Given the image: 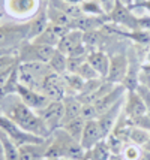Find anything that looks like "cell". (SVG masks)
Masks as SVG:
<instances>
[{
	"mask_svg": "<svg viewBox=\"0 0 150 160\" xmlns=\"http://www.w3.org/2000/svg\"><path fill=\"white\" fill-rule=\"evenodd\" d=\"M137 20H138V17L132 14V9L126 6L125 3H122L120 0H116L114 8L108 14V22H113L114 26H119V27L129 30V32L138 30Z\"/></svg>",
	"mask_w": 150,
	"mask_h": 160,
	"instance_id": "cell-6",
	"label": "cell"
},
{
	"mask_svg": "<svg viewBox=\"0 0 150 160\" xmlns=\"http://www.w3.org/2000/svg\"><path fill=\"white\" fill-rule=\"evenodd\" d=\"M84 126H86V120L83 117H77V118L71 120L68 123H65L62 126L65 132L68 133L69 136H72L75 141H81V136H83V130H84Z\"/></svg>",
	"mask_w": 150,
	"mask_h": 160,
	"instance_id": "cell-24",
	"label": "cell"
},
{
	"mask_svg": "<svg viewBox=\"0 0 150 160\" xmlns=\"http://www.w3.org/2000/svg\"><path fill=\"white\" fill-rule=\"evenodd\" d=\"M30 21L0 24V49L18 51L26 41H29Z\"/></svg>",
	"mask_w": 150,
	"mask_h": 160,
	"instance_id": "cell-3",
	"label": "cell"
},
{
	"mask_svg": "<svg viewBox=\"0 0 150 160\" xmlns=\"http://www.w3.org/2000/svg\"><path fill=\"white\" fill-rule=\"evenodd\" d=\"M144 150H147V151H150V139H149V142L144 145Z\"/></svg>",
	"mask_w": 150,
	"mask_h": 160,
	"instance_id": "cell-45",
	"label": "cell"
},
{
	"mask_svg": "<svg viewBox=\"0 0 150 160\" xmlns=\"http://www.w3.org/2000/svg\"><path fill=\"white\" fill-rule=\"evenodd\" d=\"M122 3H125V5H126V6H132V5H134V2H135V0H120Z\"/></svg>",
	"mask_w": 150,
	"mask_h": 160,
	"instance_id": "cell-42",
	"label": "cell"
},
{
	"mask_svg": "<svg viewBox=\"0 0 150 160\" xmlns=\"http://www.w3.org/2000/svg\"><path fill=\"white\" fill-rule=\"evenodd\" d=\"M143 147H138L135 144H125L123 147V151H122V159L123 160H138L140 156L143 153Z\"/></svg>",
	"mask_w": 150,
	"mask_h": 160,
	"instance_id": "cell-31",
	"label": "cell"
},
{
	"mask_svg": "<svg viewBox=\"0 0 150 160\" xmlns=\"http://www.w3.org/2000/svg\"><path fill=\"white\" fill-rule=\"evenodd\" d=\"M0 160H6L5 159V153H3V147L0 144Z\"/></svg>",
	"mask_w": 150,
	"mask_h": 160,
	"instance_id": "cell-43",
	"label": "cell"
},
{
	"mask_svg": "<svg viewBox=\"0 0 150 160\" xmlns=\"http://www.w3.org/2000/svg\"><path fill=\"white\" fill-rule=\"evenodd\" d=\"M123 106H125V98L120 99L119 102H116L110 109H107L104 114H101L98 117V124H99L101 132L104 135V139L113 132L116 123L119 121L122 112H123Z\"/></svg>",
	"mask_w": 150,
	"mask_h": 160,
	"instance_id": "cell-12",
	"label": "cell"
},
{
	"mask_svg": "<svg viewBox=\"0 0 150 160\" xmlns=\"http://www.w3.org/2000/svg\"><path fill=\"white\" fill-rule=\"evenodd\" d=\"M81 108H83V103L80 102V99L74 94H68L63 99V121H62V126L68 121H71V120L80 117Z\"/></svg>",
	"mask_w": 150,
	"mask_h": 160,
	"instance_id": "cell-20",
	"label": "cell"
},
{
	"mask_svg": "<svg viewBox=\"0 0 150 160\" xmlns=\"http://www.w3.org/2000/svg\"><path fill=\"white\" fill-rule=\"evenodd\" d=\"M87 151L90 153L92 160H110V157L113 156L107 145V142H105V139H102L99 144H96L92 150H87Z\"/></svg>",
	"mask_w": 150,
	"mask_h": 160,
	"instance_id": "cell-28",
	"label": "cell"
},
{
	"mask_svg": "<svg viewBox=\"0 0 150 160\" xmlns=\"http://www.w3.org/2000/svg\"><path fill=\"white\" fill-rule=\"evenodd\" d=\"M150 139V132L147 129H143L140 126H131V130L128 135V142L129 144H135L138 147H143L149 142Z\"/></svg>",
	"mask_w": 150,
	"mask_h": 160,
	"instance_id": "cell-25",
	"label": "cell"
},
{
	"mask_svg": "<svg viewBox=\"0 0 150 160\" xmlns=\"http://www.w3.org/2000/svg\"><path fill=\"white\" fill-rule=\"evenodd\" d=\"M137 93L141 96L144 105H146V109H147V115H150V90L146 87V85L140 84L138 88H137Z\"/></svg>",
	"mask_w": 150,
	"mask_h": 160,
	"instance_id": "cell-35",
	"label": "cell"
},
{
	"mask_svg": "<svg viewBox=\"0 0 150 160\" xmlns=\"http://www.w3.org/2000/svg\"><path fill=\"white\" fill-rule=\"evenodd\" d=\"M86 154V150L78 141L69 136L63 129H56L48 138L47 159L48 157H65L71 160H81Z\"/></svg>",
	"mask_w": 150,
	"mask_h": 160,
	"instance_id": "cell-2",
	"label": "cell"
},
{
	"mask_svg": "<svg viewBox=\"0 0 150 160\" xmlns=\"http://www.w3.org/2000/svg\"><path fill=\"white\" fill-rule=\"evenodd\" d=\"M140 84L146 85L150 90V73H146V72H141L140 73Z\"/></svg>",
	"mask_w": 150,
	"mask_h": 160,
	"instance_id": "cell-38",
	"label": "cell"
},
{
	"mask_svg": "<svg viewBox=\"0 0 150 160\" xmlns=\"http://www.w3.org/2000/svg\"><path fill=\"white\" fill-rule=\"evenodd\" d=\"M65 2H66V3H71V5H81V3H83V0H65Z\"/></svg>",
	"mask_w": 150,
	"mask_h": 160,
	"instance_id": "cell-41",
	"label": "cell"
},
{
	"mask_svg": "<svg viewBox=\"0 0 150 160\" xmlns=\"http://www.w3.org/2000/svg\"><path fill=\"white\" fill-rule=\"evenodd\" d=\"M15 94L21 99L29 108H32L33 111L42 109L44 106H47V105L51 102L50 99L47 98L45 94H42L41 91H36V90H33V88H29V87H26V85H23V84H20V82L17 85Z\"/></svg>",
	"mask_w": 150,
	"mask_h": 160,
	"instance_id": "cell-13",
	"label": "cell"
},
{
	"mask_svg": "<svg viewBox=\"0 0 150 160\" xmlns=\"http://www.w3.org/2000/svg\"><path fill=\"white\" fill-rule=\"evenodd\" d=\"M128 52H114L110 54V70L107 75V81L113 84H123V79L128 72Z\"/></svg>",
	"mask_w": 150,
	"mask_h": 160,
	"instance_id": "cell-11",
	"label": "cell"
},
{
	"mask_svg": "<svg viewBox=\"0 0 150 160\" xmlns=\"http://www.w3.org/2000/svg\"><path fill=\"white\" fill-rule=\"evenodd\" d=\"M135 8H144V9H147L150 12V0H146V2H143L141 5H138V6H135ZM135 8H132V9H135Z\"/></svg>",
	"mask_w": 150,
	"mask_h": 160,
	"instance_id": "cell-40",
	"label": "cell"
},
{
	"mask_svg": "<svg viewBox=\"0 0 150 160\" xmlns=\"http://www.w3.org/2000/svg\"><path fill=\"white\" fill-rule=\"evenodd\" d=\"M50 72H53V70L48 66V63H20V66H18V82L36 91H41L44 78Z\"/></svg>",
	"mask_w": 150,
	"mask_h": 160,
	"instance_id": "cell-4",
	"label": "cell"
},
{
	"mask_svg": "<svg viewBox=\"0 0 150 160\" xmlns=\"http://www.w3.org/2000/svg\"><path fill=\"white\" fill-rule=\"evenodd\" d=\"M83 2H90V0H83Z\"/></svg>",
	"mask_w": 150,
	"mask_h": 160,
	"instance_id": "cell-46",
	"label": "cell"
},
{
	"mask_svg": "<svg viewBox=\"0 0 150 160\" xmlns=\"http://www.w3.org/2000/svg\"><path fill=\"white\" fill-rule=\"evenodd\" d=\"M80 117H83L86 121H90V120H98L99 115H98V112H96V109H95L93 105H83Z\"/></svg>",
	"mask_w": 150,
	"mask_h": 160,
	"instance_id": "cell-34",
	"label": "cell"
},
{
	"mask_svg": "<svg viewBox=\"0 0 150 160\" xmlns=\"http://www.w3.org/2000/svg\"><path fill=\"white\" fill-rule=\"evenodd\" d=\"M83 33H84V32H81V30L72 28L68 35H65L63 38H60L57 49L62 51V52H65L66 56H69L77 47L83 45Z\"/></svg>",
	"mask_w": 150,
	"mask_h": 160,
	"instance_id": "cell-19",
	"label": "cell"
},
{
	"mask_svg": "<svg viewBox=\"0 0 150 160\" xmlns=\"http://www.w3.org/2000/svg\"><path fill=\"white\" fill-rule=\"evenodd\" d=\"M41 93L45 94L50 100H63L68 96L63 75H59L56 72H50L44 78L42 85H41Z\"/></svg>",
	"mask_w": 150,
	"mask_h": 160,
	"instance_id": "cell-9",
	"label": "cell"
},
{
	"mask_svg": "<svg viewBox=\"0 0 150 160\" xmlns=\"http://www.w3.org/2000/svg\"><path fill=\"white\" fill-rule=\"evenodd\" d=\"M54 51H56L54 47L41 45V43H36L33 41H26L18 48L17 54H18V58H20V63H48L51 56L54 54Z\"/></svg>",
	"mask_w": 150,
	"mask_h": 160,
	"instance_id": "cell-5",
	"label": "cell"
},
{
	"mask_svg": "<svg viewBox=\"0 0 150 160\" xmlns=\"http://www.w3.org/2000/svg\"><path fill=\"white\" fill-rule=\"evenodd\" d=\"M0 114L12 120L23 130L36 135L39 138H48L53 133L42 121V118L36 114V111L29 108L15 93L6 96L0 102Z\"/></svg>",
	"mask_w": 150,
	"mask_h": 160,
	"instance_id": "cell-1",
	"label": "cell"
},
{
	"mask_svg": "<svg viewBox=\"0 0 150 160\" xmlns=\"http://www.w3.org/2000/svg\"><path fill=\"white\" fill-rule=\"evenodd\" d=\"M138 160H150V151L143 150V153H141V156H140V159Z\"/></svg>",
	"mask_w": 150,
	"mask_h": 160,
	"instance_id": "cell-39",
	"label": "cell"
},
{
	"mask_svg": "<svg viewBox=\"0 0 150 160\" xmlns=\"http://www.w3.org/2000/svg\"><path fill=\"white\" fill-rule=\"evenodd\" d=\"M137 26H138V30L150 32V15L138 17V20H137Z\"/></svg>",
	"mask_w": 150,
	"mask_h": 160,
	"instance_id": "cell-36",
	"label": "cell"
},
{
	"mask_svg": "<svg viewBox=\"0 0 150 160\" xmlns=\"http://www.w3.org/2000/svg\"><path fill=\"white\" fill-rule=\"evenodd\" d=\"M36 114L42 118V121L47 124V127L51 132L62 127L63 121V100H51L47 106L42 109L36 111Z\"/></svg>",
	"mask_w": 150,
	"mask_h": 160,
	"instance_id": "cell-10",
	"label": "cell"
},
{
	"mask_svg": "<svg viewBox=\"0 0 150 160\" xmlns=\"http://www.w3.org/2000/svg\"><path fill=\"white\" fill-rule=\"evenodd\" d=\"M81 11L84 15H93V17H105L107 12L104 11L102 5L99 0H90V2H83L81 5Z\"/></svg>",
	"mask_w": 150,
	"mask_h": 160,
	"instance_id": "cell-29",
	"label": "cell"
},
{
	"mask_svg": "<svg viewBox=\"0 0 150 160\" xmlns=\"http://www.w3.org/2000/svg\"><path fill=\"white\" fill-rule=\"evenodd\" d=\"M63 81L65 85H66V90H68V94H74V96L80 94V91L83 90L84 82H86L78 73H72V72H66L65 73Z\"/></svg>",
	"mask_w": 150,
	"mask_h": 160,
	"instance_id": "cell-23",
	"label": "cell"
},
{
	"mask_svg": "<svg viewBox=\"0 0 150 160\" xmlns=\"http://www.w3.org/2000/svg\"><path fill=\"white\" fill-rule=\"evenodd\" d=\"M105 142H107V145L113 156H120L122 151H123V147H125V142L120 138H117L114 133H110L105 138Z\"/></svg>",
	"mask_w": 150,
	"mask_h": 160,
	"instance_id": "cell-32",
	"label": "cell"
},
{
	"mask_svg": "<svg viewBox=\"0 0 150 160\" xmlns=\"http://www.w3.org/2000/svg\"><path fill=\"white\" fill-rule=\"evenodd\" d=\"M99 3L102 5V8H104V11L107 12V15L111 12V9L114 8V3L116 0H99Z\"/></svg>",
	"mask_w": 150,
	"mask_h": 160,
	"instance_id": "cell-37",
	"label": "cell"
},
{
	"mask_svg": "<svg viewBox=\"0 0 150 160\" xmlns=\"http://www.w3.org/2000/svg\"><path fill=\"white\" fill-rule=\"evenodd\" d=\"M44 160H71V159H65V157H48V159Z\"/></svg>",
	"mask_w": 150,
	"mask_h": 160,
	"instance_id": "cell-44",
	"label": "cell"
},
{
	"mask_svg": "<svg viewBox=\"0 0 150 160\" xmlns=\"http://www.w3.org/2000/svg\"><path fill=\"white\" fill-rule=\"evenodd\" d=\"M104 139V135L101 132V127L98 124V120H90V121H86V126H84V130H83V136H81V141L80 144L84 150H92L96 144H99L101 141Z\"/></svg>",
	"mask_w": 150,
	"mask_h": 160,
	"instance_id": "cell-16",
	"label": "cell"
},
{
	"mask_svg": "<svg viewBox=\"0 0 150 160\" xmlns=\"http://www.w3.org/2000/svg\"><path fill=\"white\" fill-rule=\"evenodd\" d=\"M20 63V58H18V54L17 51L14 52H5V54H0V73L5 72V70L12 69L15 64Z\"/></svg>",
	"mask_w": 150,
	"mask_h": 160,
	"instance_id": "cell-30",
	"label": "cell"
},
{
	"mask_svg": "<svg viewBox=\"0 0 150 160\" xmlns=\"http://www.w3.org/2000/svg\"><path fill=\"white\" fill-rule=\"evenodd\" d=\"M123 112H125V115H126L131 121L138 118V117H143V115L147 114L146 105H144L141 96L137 93V90L135 91H126Z\"/></svg>",
	"mask_w": 150,
	"mask_h": 160,
	"instance_id": "cell-14",
	"label": "cell"
},
{
	"mask_svg": "<svg viewBox=\"0 0 150 160\" xmlns=\"http://www.w3.org/2000/svg\"><path fill=\"white\" fill-rule=\"evenodd\" d=\"M50 138V136H48ZM48 138L42 142H32L18 147V160H44L47 159Z\"/></svg>",
	"mask_w": 150,
	"mask_h": 160,
	"instance_id": "cell-15",
	"label": "cell"
},
{
	"mask_svg": "<svg viewBox=\"0 0 150 160\" xmlns=\"http://www.w3.org/2000/svg\"><path fill=\"white\" fill-rule=\"evenodd\" d=\"M50 26V20L47 15V6L41 8L39 12L30 20V32H29V41L35 39L38 35H41L45 28Z\"/></svg>",
	"mask_w": 150,
	"mask_h": 160,
	"instance_id": "cell-21",
	"label": "cell"
},
{
	"mask_svg": "<svg viewBox=\"0 0 150 160\" xmlns=\"http://www.w3.org/2000/svg\"><path fill=\"white\" fill-rule=\"evenodd\" d=\"M87 62L92 64V68L101 78H107L108 70H110V54L102 51V49H92L87 56Z\"/></svg>",
	"mask_w": 150,
	"mask_h": 160,
	"instance_id": "cell-18",
	"label": "cell"
},
{
	"mask_svg": "<svg viewBox=\"0 0 150 160\" xmlns=\"http://www.w3.org/2000/svg\"><path fill=\"white\" fill-rule=\"evenodd\" d=\"M47 15H48V20H50V24H54V26H63V27H71L72 28V20L69 15H66L65 12H62L60 9L51 6V5H47Z\"/></svg>",
	"mask_w": 150,
	"mask_h": 160,
	"instance_id": "cell-22",
	"label": "cell"
},
{
	"mask_svg": "<svg viewBox=\"0 0 150 160\" xmlns=\"http://www.w3.org/2000/svg\"><path fill=\"white\" fill-rule=\"evenodd\" d=\"M0 129L6 133L18 147L24 145V144H32V142H42V141L47 139V138H39L36 135H32V133L23 130L20 126H17L12 120L5 117L3 114H0Z\"/></svg>",
	"mask_w": 150,
	"mask_h": 160,
	"instance_id": "cell-7",
	"label": "cell"
},
{
	"mask_svg": "<svg viewBox=\"0 0 150 160\" xmlns=\"http://www.w3.org/2000/svg\"><path fill=\"white\" fill-rule=\"evenodd\" d=\"M126 91L128 90H126V87H125L123 84H117L110 93H107L104 98H101L96 103H93L95 109L98 112V115L104 114V112L107 111V109H110L116 102H119L120 99L125 98V96H126Z\"/></svg>",
	"mask_w": 150,
	"mask_h": 160,
	"instance_id": "cell-17",
	"label": "cell"
},
{
	"mask_svg": "<svg viewBox=\"0 0 150 160\" xmlns=\"http://www.w3.org/2000/svg\"><path fill=\"white\" fill-rule=\"evenodd\" d=\"M6 12L15 20H27L41 9V0H5Z\"/></svg>",
	"mask_w": 150,
	"mask_h": 160,
	"instance_id": "cell-8",
	"label": "cell"
},
{
	"mask_svg": "<svg viewBox=\"0 0 150 160\" xmlns=\"http://www.w3.org/2000/svg\"><path fill=\"white\" fill-rule=\"evenodd\" d=\"M75 73H78L80 77L83 78L84 81H89V79H96V78H101L98 75V72L92 68V64L89 62H84L81 66L78 68V70L75 72Z\"/></svg>",
	"mask_w": 150,
	"mask_h": 160,
	"instance_id": "cell-33",
	"label": "cell"
},
{
	"mask_svg": "<svg viewBox=\"0 0 150 160\" xmlns=\"http://www.w3.org/2000/svg\"><path fill=\"white\" fill-rule=\"evenodd\" d=\"M32 41L36 42V43H41V45H48V47H54V48H57L60 38L57 36V33L54 32L53 26L50 24V26L45 28L41 35H38L35 39H32Z\"/></svg>",
	"mask_w": 150,
	"mask_h": 160,
	"instance_id": "cell-27",
	"label": "cell"
},
{
	"mask_svg": "<svg viewBox=\"0 0 150 160\" xmlns=\"http://www.w3.org/2000/svg\"><path fill=\"white\" fill-rule=\"evenodd\" d=\"M48 66L53 72H56L59 75H65L68 72V56L56 48L54 54L51 56L50 62H48Z\"/></svg>",
	"mask_w": 150,
	"mask_h": 160,
	"instance_id": "cell-26",
	"label": "cell"
}]
</instances>
